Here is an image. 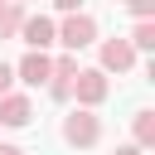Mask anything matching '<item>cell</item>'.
<instances>
[{"label": "cell", "mask_w": 155, "mask_h": 155, "mask_svg": "<svg viewBox=\"0 0 155 155\" xmlns=\"http://www.w3.org/2000/svg\"><path fill=\"white\" fill-rule=\"evenodd\" d=\"M63 140H68L73 150H92V145L102 140V116H97L92 107H73V111L63 116Z\"/></svg>", "instance_id": "cell-1"}, {"label": "cell", "mask_w": 155, "mask_h": 155, "mask_svg": "<svg viewBox=\"0 0 155 155\" xmlns=\"http://www.w3.org/2000/svg\"><path fill=\"white\" fill-rule=\"evenodd\" d=\"M53 44H63L68 53H78V48H87V44H97V19L92 15H68L63 24H58V34H53Z\"/></svg>", "instance_id": "cell-2"}, {"label": "cell", "mask_w": 155, "mask_h": 155, "mask_svg": "<svg viewBox=\"0 0 155 155\" xmlns=\"http://www.w3.org/2000/svg\"><path fill=\"white\" fill-rule=\"evenodd\" d=\"M107 92H111V82H107V73L102 68H78V78H73V97H78V107H102L107 102Z\"/></svg>", "instance_id": "cell-3"}, {"label": "cell", "mask_w": 155, "mask_h": 155, "mask_svg": "<svg viewBox=\"0 0 155 155\" xmlns=\"http://www.w3.org/2000/svg\"><path fill=\"white\" fill-rule=\"evenodd\" d=\"M73 78H78V58L73 53H63V58H53V68H48V97H58V102H68L73 97Z\"/></svg>", "instance_id": "cell-4"}, {"label": "cell", "mask_w": 155, "mask_h": 155, "mask_svg": "<svg viewBox=\"0 0 155 155\" xmlns=\"http://www.w3.org/2000/svg\"><path fill=\"white\" fill-rule=\"evenodd\" d=\"M136 68V48H131V39H107L102 44V73H131Z\"/></svg>", "instance_id": "cell-5"}, {"label": "cell", "mask_w": 155, "mask_h": 155, "mask_svg": "<svg viewBox=\"0 0 155 155\" xmlns=\"http://www.w3.org/2000/svg\"><path fill=\"white\" fill-rule=\"evenodd\" d=\"M48 68H53V58H48L44 48H29V53L15 63V78L29 82V87H44V82H48Z\"/></svg>", "instance_id": "cell-6"}, {"label": "cell", "mask_w": 155, "mask_h": 155, "mask_svg": "<svg viewBox=\"0 0 155 155\" xmlns=\"http://www.w3.org/2000/svg\"><path fill=\"white\" fill-rule=\"evenodd\" d=\"M34 121V102L24 97V92H0V126H29Z\"/></svg>", "instance_id": "cell-7"}, {"label": "cell", "mask_w": 155, "mask_h": 155, "mask_svg": "<svg viewBox=\"0 0 155 155\" xmlns=\"http://www.w3.org/2000/svg\"><path fill=\"white\" fill-rule=\"evenodd\" d=\"M53 34H58V24H53L48 15H24V19H19V39H24L29 48H48Z\"/></svg>", "instance_id": "cell-8"}, {"label": "cell", "mask_w": 155, "mask_h": 155, "mask_svg": "<svg viewBox=\"0 0 155 155\" xmlns=\"http://www.w3.org/2000/svg\"><path fill=\"white\" fill-rule=\"evenodd\" d=\"M131 131H136V145L150 150V145H155V111H136V116H131Z\"/></svg>", "instance_id": "cell-9"}, {"label": "cell", "mask_w": 155, "mask_h": 155, "mask_svg": "<svg viewBox=\"0 0 155 155\" xmlns=\"http://www.w3.org/2000/svg\"><path fill=\"white\" fill-rule=\"evenodd\" d=\"M19 19H24V5L19 0H5L0 5V39H15L19 34Z\"/></svg>", "instance_id": "cell-10"}, {"label": "cell", "mask_w": 155, "mask_h": 155, "mask_svg": "<svg viewBox=\"0 0 155 155\" xmlns=\"http://www.w3.org/2000/svg\"><path fill=\"white\" fill-rule=\"evenodd\" d=\"M131 48H136V53H150V48H155V19H136V29H131Z\"/></svg>", "instance_id": "cell-11"}, {"label": "cell", "mask_w": 155, "mask_h": 155, "mask_svg": "<svg viewBox=\"0 0 155 155\" xmlns=\"http://www.w3.org/2000/svg\"><path fill=\"white\" fill-rule=\"evenodd\" d=\"M126 10H131L136 19H150V15H155V0H126Z\"/></svg>", "instance_id": "cell-12"}, {"label": "cell", "mask_w": 155, "mask_h": 155, "mask_svg": "<svg viewBox=\"0 0 155 155\" xmlns=\"http://www.w3.org/2000/svg\"><path fill=\"white\" fill-rule=\"evenodd\" d=\"M10 82H15V68H10L5 58H0V92H10Z\"/></svg>", "instance_id": "cell-13"}, {"label": "cell", "mask_w": 155, "mask_h": 155, "mask_svg": "<svg viewBox=\"0 0 155 155\" xmlns=\"http://www.w3.org/2000/svg\"><path fill=\"white\" fill-rule=\"evenodd\" d=\"M53 10H63V15H73V10H82V0H53Z\"/></svg>", "instance_id": "cell-14"}, {"label": "cell", "mask_w": 155, "mask_h": 155, "mask_svg": "<svg viewBox=\"0 0 155 155\" xmlns=\"http://www.w3.org/2000/svg\"><path fill=\"white\" fill-rule=\"evenodd\" d=\"M116 155H145V150H140V145L131 140V145H116Z\"/></svg>", "instance_id": "cell-15"}, {"label": "cell", "mask_w": 155, "mask_h": 155, "mask_svg": "<svg viewBox=\"0 0 155 155\" xmlns=\"http://www.w3.org/2000/svg\"><path fill=\"white\" fill-rule=\"evenodd\" d=\"M0 155H24V150L19 145H0Z\"/></svg>", "instance_id": "cell-16"}, {"label": "cell", "mask_w": 155, "mask_h": 155, "mask_svg": "<svg viewBox=\"0 0 155 155\" xmlns=\"http://www.w3.org/2000/svg\"><path fill=\"white\" fill-rule=\"evenodd\" d=\"M0 5H5V0H0Z\"/></svg>", "instance_id": "cell-17"}, {"label": "cell", "mask_w": 155, "mask_h": 155, "mask_svg": "<svg viewBox=\"0 0 155 155\" xmlns=\"http://www.w3.org/2000/svg\"><path fill=\"white\" fill-rule=\"evenodd\" d=\"M19 5H24V0H19Z\"/></svg>", "instance_id": "cell-18"}]
</instances>
